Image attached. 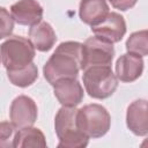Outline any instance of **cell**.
<instances>
[{
  "label": "cell",
  "instance_id": "6da1fadb",
  "mask_svg": "<svg viewBox=\"0 0 148 148\" xmlns=\"http://www.w3.org/2000/svg\"><path fill=\"white\" fill-rule=\"evenodd\" d=\"M81 62V45L67 42L58 46L44 67L47 81L54 84L62 79H75Z\"/></svg>",
  "mask_w": 148,
  "mask_h": 148
},
{
  "label": "cell",
  "instance_id": "7a4b0ae2",
  "mask_svg": "<svg viewBox=\"0 0 148 148\" xmlns=\"http://www.w3.org/2000/svg\"><path fill=\"white\" fill-rule=\"evenodd\" d=\"M35 51L32 44L22 37L14 36L0 47L2 64L8 71H17L31 64Z\"/></svg>",
  "mask_w": 148,
  "mask_h": 148
},
{
  "label": "cell",
  "instance_id": "3957f363",
  "mask_svg": "<svg viewBox=\"0 0 148 148\" xmlns=\"http://www.w3.org/2000/svg\"><path fill=\"white\" fill-rule=\"evenodd\" d=\"M83 83L89 95L96 98L110 96L117 87V80L109 65H97L86 68Z\"/></svg>",
  "mask_w": 148,
  "mask_h": 148
},
{
  "label": "cell",
  "instance_id": "277c9868",
  "mask_svg": "<svg viewBox=\"0 0 148 148\" xmlns=\"http://www.w3.org/2000/svg\"><path fill=\"white\" fill-rule=\"evenodd\" d=\"M76 111L62 108L56 118V130L60 139L59 146H86L88 136L80 131L76 124Z\"/></svg>",
  "mask_w": 148,
  "mask_h": 148
},
{
  "label": "cell",
  "instance_id": "5b68a950",
  "mask_svg": "<svg viewBox=\"0 0 148 148\" xmlns=\"http://www.w3.org/2000/svg\"><path fill=\"white\" fill-rule=\"evenodd\" d=\"M110 117L99 105H87L76 111V124L87 136H101L109 128Z\"/></svg>",
  "mask_w": 148,
  "mask_h": 148
},
{
  "label": "cell",
  "instance_id": "8992f818",
  "mask_svg": "<svg viewBox=\"0 0 148 148\" xmlns=\"http://www.w3.org/2000/svg\"><path fill=\"white\" fill-rule=\"evenodd\" d=\"M113 56L111 43L104 42L97 37L87 39L84 45H81V62L80 67L86 69L97 65H110Z\"/></svg>",
  "mask_w": 148,
  "mask_h": 148
},
{
  "label": "cell",
  "instance_id": "52a82bcc",
  "mask_svg": "<svg viewBox=\"0 0 148 148\" xmlns=\"http://www.w3.org/2000/svg\"><path fill=\"white\" fill-rule=\"evenodd\" d=\"M91 29L97 38L112 44L113 42L120 40L125 34V22L120 15L111 13L108 14L99 23L91 25Z\"/></svg>",
  "mask_w": 148,
  "mask_h": 148
},
{
  "label": "cell",
  "instance_id": "ba28073f",
  "mask_svg": "<svg viewBox=\"0 0 148 148\" xmlns=\"http://www.w3.org/2000/svg\"><path fill=\"white\" fill-rule=\"evenodd\" d=\"M42 14V7L34 0H21L12 6V17L20 24H37Z\"/></svg>",
  "mask_w": 148,
  "mask_h": 148
},
{
  "label": "cell",
  "instance_id": "9c48e42d",
  "mask_svg": "<svg viewBox=\"0 0 148 148\" xmlns=\"http://www.w3.org/2000/svg\"><path fill=\"white\" fill-rule=\"evenodd\" d=\"M36 113L37 110L35 103L32 102V99L25 96L17 97L12 105V112H10L12 120L14 125L17 127L32 124L36 119Z\"/></svg>",
  "mask_w": 148,
  "mask_h": 148
},
{
  "label": "cell",
  "instance_id": "30bf717a",
  "mask_svg": "<svg viewBox=\"0 0 148 148\" xmlns=\"http://www.w3.org/2000/svg\"><path fill=\"white\" fill-rule=\"evenodd\" d=\"M54 94L66 106H73L82 99V88L74 79H62L54 83Z\"/></svg>",
  "mask_w": 148,
  "mask_h": 148
},
{
  "label": "cell",
  "instance_id": "8fae6325",
  "mask_svg": "<svg viewBox=\"0 0 148 148\" xmlns=\"http://www.w3.org/2000/svg\"><path fill=\"white\" fill-rule=\"evenodd\" d=\"M108 15L105 0H82L80 6V16L82 21L95 25Z\"/></svg>",
  "mask_w": 148,
  "mask_h": 148
},
{
  "label": "cell",
  "instance_id": "7c38bea8",
  "mask_svg": "<svg viewBox=\"0 0 148 148\" xmlns=\"http://www.w3.org/2000/svg\"><path fill=\"white\" fill-rule=\"evenodd\" d=\"M142 69V61L134 53L121 57L117 62V73L120 80L132 81L136 79Z\"/></svg>",
  "mask_w": 148,
  "mask_h": 148
},
{
  "label": "cell",
  "instance_id": "4fadbf2b",
  "mask_svg": "<svg viewBox=\"0 0 148 148\" xmlns=\"http://www.w3.org/2000/svg\"><path fill=\"white\" fill-rule=\"evenodd\" d=\"M30 37L35 47H37L39 51H46L51 49L56 40V35L52 28L45 22L34 25L30 29Z\"/></svg>",
  "mask_w": 148,
  "mask_h": 148
},
{
  "label": "cell",
  "instance_id": "5bb4252c",
  "mask_svg": "<svg viewBox=\"0 0 148 148\" xmlns=\"http://www.w3.org/2000/svg\"><path fill=\"white\" fill-rule=\"evenodd\" d=\"M37 76V68L31 62L30 65L17 69V71H8V77L9 80L20 87H25L32 83V81Z\"/></svg>",
  "mask_w": 148,
  "mask_h": 148
},
{
  "label": "cell",
  "instance_id": "9a60e30c",
  "mask_svg": "<svg viewBox=\"0 0 148 148\" xmlns=\"http://www.w3.org/2000/svg\"><path fill=\"white\" fill-rule=\"evenodd\" d=\"M13 30V17L9 13L0 7V38L7 37Z\"/></svg>",
  "mask_w": 148,
  "mask_h": 148
},
{
  "label": "cell",
  "instance_id": "2e32d148",
  "mask_svg": "<svg viewBox=\"0 0 148 148\" xmlns=\"http://www.w3.org/2000/svg\"><path fill=\"white\" fill-rule=\"evenodd\" d=\"M14 132V127L9 123H0V147L1 146H13L10 143V139Z\"/></svg>",
  "mask_w": 148,
  "mask_h": 148
},
{
  "label": "cell",
  "instance_id": "e0dca14e",
  "mask_svg": "<svg viewBox=\"0 0 148 148\" xmlns=\"http://www.w3.org/2000/svg\"><path fill=\"white\" fill-rule=\"evenodd\" d=\"M112 5L117 8H120L123 10L127 9L128 7H132L135 2V0H111Z\"/></svg>",
  "mask_w": 148,
  "mask_h": 148
}]
</instances>
